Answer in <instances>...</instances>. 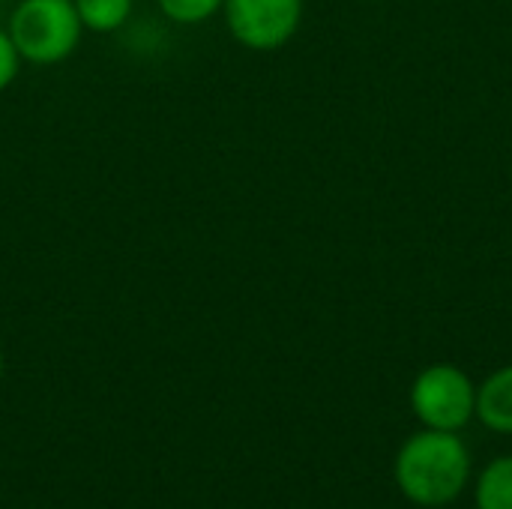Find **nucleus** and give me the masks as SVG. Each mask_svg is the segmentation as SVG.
<instances>
[{
    "label": "nucleus",
    "instance_id": "9",
    "mask_svg": "<svg viewBox=\"0 0 512 509\" xmlns=\"http://www.w3.org/2000/svg\"><path fill=\"white\" fill-rule=\"evenodd\" d=\"M21 63L24 60H21L12 36L6 33V27H0V93L15 84V78L21 75Z\"/></svg>",
    "mask_w": 512,
    "mask_h": 509
},
{
    "label": "nucleus",
    "instance_id": "10",
    "mask_svg": "<svg viewBox=\"0 0 512 509\" xmlns=\"http://www.w3.org/2000/svg\"><path fill=\"white\" fill-rule=\"evenodd\" d=\"M3 369H6V357H3V348H0V378H3Z\"/></svg>",
    "mask_w": 512,
    "mask_h": 509
},
{
    "label": "nucleus",
    "instance_id": "5",
    "mask_svg": "<svg viewBox=\"0 0 512 509\" xmlns=\"http://www.w3.org/2000/svg\"><path fill=\"white\" fill-rule=\"evenodd\" d=\"M477 417L486 429L512 435V363L492 372L477 387Z\"/></svg>",
    "mask_w": 512,
    "mask_h": 509
},
{
    "label": "nucleus",
    "instance_id": "7",
    "mask_svg": "<svg viewBox=\"0 0 512 509\" xmlns=\"http://www.w3.org/2000/svg\"><path fill=\"white\" fill-rule=\"evenodd\" d=\"M477 509H512V456H501L480 474Z\"/></svg>",
    "mask_w": 512,
    "mask_h": 509
},
{
    "label": "nucleus",
    "instance_id": "4",
    "mask_svg": "<svg viewBox=\"0 0 512 509\" xmlns=\"http://www.w3.org/2000/svg\"><path fill=\"white\" fill-rule=\"evenodd\" d=\"M306 0H225L222 18L231 39L255 54L285 48L303 24Z\"/></svg>",
    "mask_w": 512,
    "mask_h": 509
},
{
    "label": "nucleus",
    "instance_id": "2",
    "mask_svg": "<svg viewBox=\"0 0 512 509\" xmlns=\"http://www.w3.org/2000/svg\"><path fill=\"white\" fill-rule=\"evenodd\" d=\"M18 54L30 66H57L69 60L84 36L72 0H18L6 18Z\"/></svg>",
    "mask_w": 512,
    "mask_h": 509
},
{
    "label": "nucleus",
    "instance_id": "6",
    "mask_svg": "<svg viewBox=\"0 0 512 509\" xmlns=\"http://www.w3.org/2000/svg\"><path fill=\"white\" fill-rule=\"evenodd\" d=\"M72 3L84 24V33L90 30L99 36L123 30L135 9V0H72Z\"/></svg>",
    "mask_w": 512,
    "mask_h": 509
},
{
    "label": "nucleus",
    "instance_id": "1",
    "mask_svg": "<svg viewBox=\"0 0 512 509\" xmlns=\"http://www.w3.org/2000/svg\"><path fill=\"white\" fill-rule=\"evenodd\" d=\"M468 477L471 456L456 432H417L396 456V486L420 507H444L456 501L465 492Z\"/></svg>",
    "mask_w": 512,
    "mask_h": 509
},
{
    "label": "nucleus",
    "instance_id": "8",
    "mask_svg": "<svg viewBox=\"0 0 512 509\" xmlns=\"http://www.w3.org/2000/svg\"><path fill=\"white\" fill-rule=\"evenodd\" d=\"M222 3L225 0H156V9L168 24L198 27V24H207L210 18L222 15Z\"/></svg>",
    "mask_w": 512,
    "mask_h": 509
},
{
    "label": "nucleus",
    "instance_id": "11",
    "mask_svg": "<svg viewBox=\"0 0 512 509\" xmlns=\"http://www.w3.org/2000/svg\"><path fill=\"white\" fill-rule=\"evenodd\" d=\"M510 177H512V162H510Z\"/></svg>",
    "mask_w": 512,
    "mask_h": 509
},
{
    "label": "nucleus",
    "instance_id": "3",
    "mask_svg": "<svg viewBox=\"0 0 512 509\" xmlns=\"http://www.w3.org/2000/svg\"><path fill=\"white\" fill-rule=\"evenodd\" d=\"M411 408L426 429L459 432L477 414V387L459 366L435 363L414 378Z\"/></svg>",
    "mask_w": 512,
    "mask_h": 509
}]
</instances>
